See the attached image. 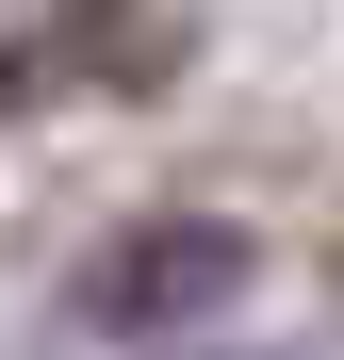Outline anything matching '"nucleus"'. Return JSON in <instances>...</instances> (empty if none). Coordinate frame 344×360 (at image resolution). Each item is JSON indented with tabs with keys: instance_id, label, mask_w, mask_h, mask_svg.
<instances>
[{
	"instance_id": "f257e3e1",
	"label": "nucleus",
	"mask_w": 344,
	"mask_h": 360,
	"mask_svg": "<svg viewBox=\"0 0 344 360\" xmlns=\"http://www.w3.org/2000/svg\"><path fill=\"white\" fill-rule=\"evenodd\" d=\"M229 295H246V229L164 213V229H132V246L82 278V311H98V328H181V311H229Z\"/></svg>"
},
{
	"instance_id": "f03ea898",
	"label": "nucleus",
	"mask_w": 344,
	"mask_h": 360,
	"mask_svg": "<svg viewBox=\"0 0 344 360\" xmlns=\"http://www.w3.org/2000/svg\"><path fill=\"white\" fill-rule=\"evenodd\" d=\"M148 17H115V0H98V17H66V33H33V49H0V115H17V98H49V82H82V66H148Z\"/></svg>"
}]
</instances>
